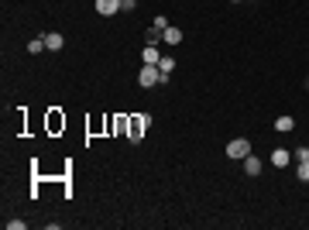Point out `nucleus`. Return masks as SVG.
Here are the masks:
<instances>
[{
	"label": "nucleus",
	"mask_w": 309,
	"mask_h": 230,
	"mask_svg": "<svg viewBox=\"0 0 309 230\" xmlns=\"http://www.w3.org/2000/svg\"><path fill=\"white\" fill-rule=\"evenodd\" d=\"M295 162H309V148H295Z\"/></svg>",
	"instance_id": "dca6fc26"
},
{
	"label": "nucleus",
	"mask_w": 309,
	"mask_h": 230,
	"mask_svg": "<svg viewBox=\"0 0 309 230\" xmlns=\"http://www.w3.org/2000/svg\"><path fill=\"white\" fill-rule=\"evenodd\" d=\"M295 175H299L302 182H309V162H299V172H295Z\"/></svg>",
	"instance_id": "4468645a"
},
{
	"label": "nucleus",
	"mask_w": 309,
	"mask_h": 230,
	"mask_svg": "<svg viewBox=\"0 0 309 230\" xmlns=\"http://www.w3.org/2000/svg\"><path fill=\"white\" fill-rule=\"evenodd\" d=\"M289 162H292L289 151H282V148H275V151H271V165H275V169H285Z\"/></svg>",
	"instance_id": "423d86ee"
},
{
	"label": "nucleus",
	"mask_w": 309,
	"mask_h": 230,
	"mask_svg": "<svg viewBox=\"0 0 309 230\" xmlns=\"http://www.w3.org/2000/svg\"><path fill=\"white\" fill-rule=\"evenodd\" d=\"M137 7V0H120V11H134Z\"/></svg>",
	"instance_id": "a211bd4d"
},
{
	"label": "nucleus",
	"mask_w": 309,
	"mask_h": 230,
	"mask_svg": "<svg viewBox=\"0 0 309 230\" xmlns=\"http://www.w3.org/2000/svg\"><path fill=\"white\" fill-rule=\"evenodd\" d=\"M251 155V141L248 137H234L230 144H227V158H237V162H244Z\"/></svg>",
	"instance_id": "f03ea898"
},
{
	"label": "nucleus",
	"mask_w": 309,
	"mask_h": 230,
	"mask_svg": "<svg viewBox=\"0 0 309 230\" xmlns=\"http://www.w3.org/2000/svg\"><path fill=\"white\" fill-rule=\"evenodd\" d=\"M141 58H144V65H158V48H154V45H144V52H141Z\"/></svg>",
	"instance_id": "9d476101"
},
{
	"label": "nucleus",
	"mask_w": 309,
	"mask_h": 230,
	"mask_svg": "<svg viewBox=\"0 0 309 230\" xmlns=\"http://www.w3.org/2000/svg\"><path fill=\"white\" fill-rule=\"evenodd\" d=\"M234 4H241V0H234Z\"/></svg>",
	"instance_id": "6ab92c4d"
},
{
	"label": "nucleus",
	"mask_w": 309,
	"mask_h": 230,
	"mask_svg": "<svg viewBox=\"0 0 309 230\" xmlns=\"http://www.w3.org/2000/svg\"><path fill=\"white\" fill-rule=\"evenodd\" d=\"M151 127V117L148 114H141V117H131V131H127V137H131V144H137L141 141V134Z\"/></svg>",
	"instance_id": "7ed1b4c3"
},
{
	"label": "nucleus",
	"mask_w": 309,
	"mask_h": 230,
	"mask_svg": "<svg viewBox=\"0 0 309 230\" xmlns=\"http://www.w3.org/2000/svg\"><path fill=\"white\" fill-rule=\"evenodd\" d=\"M162 41V31L158 28H148V45H158Z\"/></svg>",
	"instance_id": "ddd939ff"
},
{
	"label": "nucleus",
	"mask_w": 309,
	"mask_h": 230,
	"mask_svg": "<svg viewBox=\"0 0 309 230\" xmlns=\"http://www.w3.org/2000/svg\"><path fill=\"white\" fill-rule=\"evenodd\" d=\"M158 69H162V76L169 79V76H172V69H175V58L172 55H162V58H158Z\"/></svg>",
	"instance_id": "9b49d317"
},
{
	"label": "nucleus",
	"mask_w": 309,
	"mask_h": 230,
	"mask_svg": "<svg viewBox=\"0 0 309 230\" xmlns=\"http://www.w3.org/2000/svg\"><path fill=\"white\" fill-rule=\"evenodd\" d=\"M182 38H186V35H182L179 28H165V31H162V41H169V45H179Z\"/></svg>",
	"instance_id": "1a4fd4ad"
},
{
	"label": "nucleus",
	"mask_w": 309,
	"mask_h": 230,
	"mask_svg": "<svg viewBox=\"0 0 309 230\" xmlns=\"http://www.w3.org/2000/svg\"><path fill=\"white\" fill-rule=\"evenodd\" d=\"M120 11V0H97V14L100 18H114Z\"/></svg>",
	"instance_id": "20e7f679"
},
{
	"label": "nucleus",
	"mask_w": 309,
	"mask_h": 230,
	"mask_svg": "<svg viewBox=\"0 0 309 230\" xmlns=\"http://www.w3.org/2000/svg\"><path fill=\"white\" fill-rule=\"evenodd\" d=\"M158 83H169V79L162 76V69L158 65H141V72H137V86H144V90H151Z\"/></svg>",
	"instance_id": "f257e3e1"
},
{
	"label": "nucleus",
	"mask_w": 309,
	"mask_h": 230,
	"mask_svg": "<svg viewBox=\"0 0 309 230\" xmlns=\"http://www.w3.org/2000/svg\"><path fill=\"white\" fill-rule=\"evenodd\" d=\"M151 28H158V31H165V28H169V21H165V18H162V14H158V18H154V24H151Z\"/></svg>",
	"instance_id": "f3484780"
},
{
	"label": "nucleus",
	"mask_w": 309,
	"mask_h": 230,
	"mask_svg": "<svg viewBox=\"0 0 309 230\" xmlns=\"http://www.w3.org/2000/svg\"><path fill=\"white\" fill-rule=\"evenodd\" d=\"M24 227H28L24 220H7V230H24Z\"/></svg>",
	"instance_id": "2eb2a0df"
},
{
	"label": "nucleus",
	"mask_w": 309,
	"mask_h": 230,
	"mask_svg": "<svg viewBox=\"0 0 309 230\" xmlns=\"http://www.w3.org/2000/svg\"><path fill=\"white\" fill-rule=\"evenodd\" d=\"M41 38H45V45H48V52H58V48L65 45V38L55 35V31H48V35H41Z\"/></svg>",
	"instance_id": "6e6552de"
},
{
	"label": "nucleus",
	"mask_w": 309,
	"mask_h": 230,
	"mask_svg": "<svg viewBox=\"0 0 309 230\" xmlns=\"http://www.w3.org/2000/svg\"><path fill=\"white\" fill-rule=\"evenodd\" d=\"M292 127H295V117H289V114L275 117V131H278V134H289Z\"/></svg>",
	"instance_id": "39448f33"
},
{
	"label": "nucleus",
	"mask_w": 309,
	"mask_h": 230,
	"mask_svg": "<svg viewBox=\"0 0 309 230\" xmlns=\"http://www.w3.org/2000/svg\"><path fill=\"white\" fill-rule=\"evenodd\" d=\"M244 172H248V175H258V172H261V158H258L254 151L244 158Z\"/></svg>",
	"instance_id": "0eeeda50"
},
{
	"label": "nucleus",
	"mask_w": 309,
	"mask_h": 230,
	"mask_svg": "<svg viewBox=\"0 0 309 230\" xmlns=\"http://www.w3.org/2000/svg\"><path fill=\"white\" fill-rule=\"evenodd\" d=\"M45 48H48L45 38H31V41H28V52H31V55H38V52H45Z\"/></svg>",
	"instance_id": "f8f14e48"
}]
</instances>
